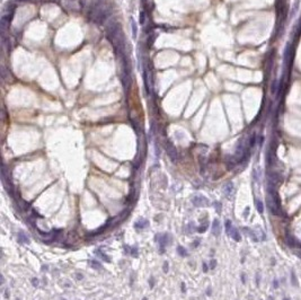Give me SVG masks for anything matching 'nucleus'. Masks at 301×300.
Here are the masks:
<instances>
[{
	"label": "nucleus",
	"mask_w": 301,
	"mask_h": 300,
	"mask_svg": "<svg viewBox=\"0 0 301 300\" xmlns=\"http://www.w3.org/2000/svg\"><path fill=\"white\" fill-rule=\"evenodd\" d=\"M89 265H90V267L95 269V270H99V269H102V265H101V264H99V263L95 260L89 261Z\"/></svg>",
	"instance_id": "nucleus-23"
},
{
	"label": "nucleus",
	"mask_w": 301,
	"mask_h": 300,
	"mask_svg": "<svg viewBox=\"0 0 301 300\" xmlns=\"http://www.w3.org/2000/svg\"><path fill=\"white\" fill-rule=\"evenodd\" d=\"M285 242L286 244L289 245L290 247H301V244L295 239L292 235H290V234H286V236H285Z\"/></svg>",
	"instance_id": "nucleus-10"
},
{
	"label": "nucleus",
	"mask_w": 301,
	"mask_h": 300,
	"mask_svg": "<svg viewBox=\"0 0 301 300\" xmlns=\"http://www.w3.org/2000/svg\"><path fill=\"white\" fill-rule=\"evenodd\" d=\"M216 260H211L210 262V269L211 270H213V269H216Z\"/></svg>",
	"instance_id": "nucleus-30"
},
{
	"label": "nucleus",
	"mask_w": 301,
	"mask_h": 300,
	"mask_svg": "<svg viewBox=\"0 0 301 300\" xmlns=\"http://www.w3.org/2000/svg\"><path fill=\"white\" fill-rule=\"evenodd\" d=\"M168 262H164V273H168Z\"/></svg>",
	"instance_id": "nucleus-31"
},
{
	"label": "nucleus",
	"mask_w": 301,
	"mask_h": 300,
	"mask_svg": "<svg viewBox=\"0 0 301 300\" xmlns=\"http://www.w3.org/2000/svg\"><path fill=\"white\" fill-rule=\"evenodd\" d=\"M32 285H33L34 288H37V287L40 285V281H39V279L33 277V279H32Z\"/></svg>",
	"instance_id": "nucleus-28"
},
{
	"label": "nucleus",
	"mask_w": 301,
	"mask_h": 300,
	"mask_svg": "<svg viewBox=\"0 0 301 300\" xmlns=\"http://www.w3.org/2000/svg\"><path fill=\"white\" fill-rule=\"evenodd\" d=\"M156 37H157V34H154V33H152V34H150L149 36H148L147 44H148V46H149V47H151V46H152L155 40H156Z\"/></svg>",
	"instance_id": "nucleus-22"
},
{
	"label": "nucleus",
	"mask_w": 301,
	"mask_h": 300,
	"mask_svg": "<svg viewBox=\"0 0 301 300\" xmlns=\"http://www.w3.org/2000/svg\"><path fill=\"white\" fill-rule=\"evenodd\" d=\"M150 76H149V69L148 67L143 68V85H144V89L147 91V94H150Z\"/></svg>",
	"instance_id": "nucleus-7"
},
{
	"label": "nucleus",
	"mask_w": 301,
	"mask_h": 300,
	"mask_svg": "<svg viewBox=\"0 0 301 300\" xmlns=\"http://www.w3.org/2000/svg\"><path fill=\"white\" fill-rule=\"evenodd\" d=\"M291 281H292V284L294 285V287H298V279L295 277L294 272L292 271L291 272Z\"/></svg>",
	"instance_id": "nucleus-26"
},
{
	"label": "nucleus",
	"mask_w": 301,
	"mask_h": 300,
	"mask_svg": "<svg viewBox=\"0 0 301 300\" xmlns=\"http://www.w3.org/2000/svg\"><path fill=\"white\" fill-rule=\"evenodd\" d=\"M241 280H243V283H245V282H246V279H245V275H244V274H243V275H241Z\"/></svg>",
	"instance_id": "nucleus-39"
},
{
	"label": "nucleus",
	"mask_w": 301,
	"mask_h": 300,
	"mask_svg": "<svg viewBox=\"0 0 301 300\" xmlns=\"http://www.w3.org/2000/svg\"><path fill=\"white\" fill-rule=\"evenodd\" d=\"M230 237L232 238L233 240H236V242H240V240H241V236H240V234H239L238 229H237V228H235V227L231 229Z\"/></svg>",
	"instance_id": "nucleus-15"
},
{
	"label": "nucleus",
	"mask_w": 301,
	"mask_h": 300,
	"mask_svg": "<svg viewBox=\"0 0 301 300\" xmlns=\"http://www.w3.org/2000/svg\"><path fill=\"white\" fill-rule=\"evenodd\" d=\"M18 202V205H19V208L23 210V211H27V209L29 208V204L27 202H25L23 199H19L17 201Z\"/></svg>",
	"instance_id": "nucleus-19"
},
{
	"label": "nucleus",
	"mask_w": 301,
	"mask_h": 300,
	"mask_svg": "<svg viewBox=\"0 0 301 300\" xmlns=\"http://www.w3.org/2000/svg\"><path fill=\"white\" fill-rule=\"evenodd\" d=\"M208 227H209V222H208V221H205V222H203L201 226H199L198 228H196V231L200 232V234L205 232L206 231V229H208Z\"/></svg>",
	"instance_id": "nucleus-21"
},
{
	"label": "nucleus",
	"mask_w": 301,
	"mask_h": 300,
	"mask_svg": "<svg viewBox=\"0 0 301 300\" xmlns=\"http://www.w3.org/2000/svg\"><path fill=\"white\" fill-rule=\"evenodd\" d=\"M148 226H149V221L146 219H140L136 222H134V228H136V229H144Z\"/></svg>",
	"instance_id": "nucleus-14"
},
{
	"label": "nucleus",
	"mask_w": 301,
	"mask_h": 300,
	"mask_svg": "<svg viewBox=\"0 0 301 300\" xmlns=\"http://www.w3.org/2000/svg\"><path fill=\"white\" fill-rule=\"evenodd\" d=\"M155 240L159 244L160 253H164L166 246L169 243H171V237L169 236V234H167V232H165V234H158V235H156Z\"/></svg>",
	"instance_id": "nucleus-3"
},
{
	"label": "nucleus",
	"mask_w": 301,
	"mask_h": 300,
	"mask_svg": "<svg viewBox=\"0 0 301 300\" xmlns=\"http://www.w3.org/2000/svg\"><path fill=\"white\" fill-rule=\"evenodd\" d=\"M268 300H274V299H273L272 297H270V298H268Z\"/></svg>",
	"instance_id": "nucleus-40"
},
{
	"label": "nucleus",
	"mask_w": 301,
	"mask_h": 300,
	"mask_svg": "<svg viewBox=\"0 0 301 300\" xmlns=\"http://www.w3.org/2000/svg\"><path fill=\"white\" fill-rule=\"evenodd\" d=\"M95 253H96L97 256H99L103 261H105V262H111V258H109L107 255H106V253H104V252H103L102 248L96 249V252H95Z\"/></svg>",
	"instance_id": "nucleus-16"
},
{
	"label": "nucleus",
	"mask_w": 301,
	"mask_h": 300,
	"mask_svg": "<svg viewBox=\"0 0 301 300\" xmlns=\"http://www.w3.org/2000/svg\"><path fill=\"white\" fill-rule=\"evenodd\" d=\"M17 240H18V243L19 244H29L31 243V240H29V238H28V236L25 234V232H23V231H19L18 232V235H17Z\"/></svg>",
	"instance_id": "nucleus-11"
},
{
	"label": "nucleus",
	"mask_w": 301,
	"mask_h": 300,
	"mask_svg": "<svg viewBox=\"0 0 301 300\" xmlns=\"http://www.w3.org/2000/svg\"><path fill=\"white\" fill-rule=\"evenodd\" d=\"M182 290H183V292H186V289H185V283H184V282H182Z\"/></svg>",
	"instance_id": "nucleus-36"
},
{
	"label": "nucleus",
	"mask_w": 301,
	"mask_h": 300,
	"mask_svg": "<svg viewBox=\"0 0 301 300\" xmlns=\"http://www.w3.org/2000/svg\"><path fill=\"white\" fill-rule=\"evenodd\" d=\"M213 205H214V208H216V211H218V213H220V212H221V203H220V202H216Z\"/></svg>",
	"instance_id": "nucleus-29"
},
{
	"label": "nucleus",
	"mask_w": 301,
	"mask_h": 300,
	"mask_svg": "<svg viewBox=\"0 0 301 300\" xmlns=\"http://www.w3.org/2000/svg\"><path fill=\"white\" fill-rule=\"evenodd\" d=\"M261 176H262L261 168H259V167L254 168V170H253V180H254V182H256L257 184H259V182H261Z\"/></svg>",
	"instance_id": "nucleus-12"
},
{
	"label": "nucleus",
	"mask_w": 301,
	"mask_h": 300,
	"mask_svg": "<svg viewBox=\"0 0 301 300\" xmlns=\"http://www.w3.org/2000/svg\"><path fill=\"white\" fill-rule=\"evenodd\" d=\"M232 223L230 220H226V232H227L228 236H230V232H231V229H232Z\"/></svg>",
	"instance_id": "nucleus-24"
},
{
	"label": "nucleus",
	"mask_w": 301,
	"mask_h": 300,
	"mask_svg": "<svg viewBox=\"0 0 301 300\" xmlns=\"http://www.w3.org/2000/svg\"><path fill=\"white\" fill-rule=\"evenodd\" d=\"M248 213H249V208H246V211L244 212V217H247Z\"/></svg>",
	"instance_id": "nucleus-35"
},
{
	"label": "nucleus",
	"mask_w": 301,
	"mask_h": 300,
	"mask_svg": "<svg viewBox=\"0 0 301 300\" xmlns=\"http://www.w3.org/2000/svg\"><path fill=\"white\" fill-rule=\"evenodd\" d=\"M255 143H256V134H253V136H250V139H249V148H253L254 146H255Z\"/></svg>",
	"instance_id": "nucleus-27"
},
{
	"label": "nucleus",
	"mask_w": 301,
	"mask_h": 300,
	"mask_svg": "<svg viewBox=\"0 0 301 300\" xmlns=\"http://www.w3.org/2000/svg\"><path fill=\"white\" fill-rule=\"evenodd\" d=\"M142 300H148V298H146V297H144V298H143Z\"/></svg>",
	"instance_id": "nucleus-41"
},
{
	"label": "nucleus",
	"mask_w": 301,
	"mask_h": 300,
	"mask_svg": "<svg viewBox=\"0 0 301 300\" xmlns=\"http://www.w3.org/2000/svg\"><path fill=\"white\" fill-rule=\"evenodd\" d=\"M266 203H267V207H268V209H270V211H271V213H272V215H281V212H280L281 209L278 207V204H276V202L274 201V199H273V196L271 195V194H268V195H267Z\"/></svg>",
	"instance_id": "nucleus-5"
},
{
	"label": "nucleus",
	"mask_w": 301,
	"mask_h": 300,
	"mask_svg": "<svg viewBox=\"0 0 301 300\" xmlns=\"http://www.w3.org/2000/svg\"><path fill=\"white\" fill-rule=\"evenodd\" d=\"M124 249H125V252H128V253H129L131 256H133V257L138 256V254H139V249H138V247H136V246L131 247L129 245H125Z\"/></svg>",
	"instance_id": "nucleus-13"
},
{
	"label": "nucleus",
	"mask_w": 301,
	"mask_h": 300,
	"mask_svg": "<svg viewBox=\"0 0 301 300\" xmlns=\"http://www.w3.org/2000/svg\"><path fill=\"white\" fill-rule=\"evenodd\" d=\"M267 180H268V184H270V185L275 186L276 184L280 183L281 177H280V175H278V173H270V174L267 175Z\"/></svg>",
	"instance_id": "nucleus-9"
},
{
	"label": "nucleus",
	"mask_w": 301,
	"mask_h": 300,
	"mask_svg": "<svg viewBox=\"0 0 301 300\" xmlns=\"http://www.w3.org/2000/svg\"><path fill=\"white\" fill-rule=\"evenodd\" d=\"M192 203L193 205L198 207V208H205V207H209L210 205V201L209 199L205 198L204 195L202 194H196L192 198Z\"/></svg>",
	"instance_id": "nucleus-4"
},
{
	"label": "nucleus",
	"mask_w": 301,
	"mask_h": 300,
	"mask_svg": "<svg viewBox=\"0 0 301 300\" xmlns=\"http://www.w3.org/2000/svg\"><path fill=\"white\" fill-rule=\"evenodd\" d=\"M206 294H209V296H211V289L209 288L208 290H206Z\"/></svg>",
	"instance_id": "nucleus-38"
},
{
	"label": "nucleus",
	"mask_w": 301,
	"mask_h": 300,
	"mask_svg": "<svg viewBox=\"0 0 301 300\" xmlns=\"http://www.w3.org/2000/svg\"><path fill=\"white\" fill-rule=\"evenodd\" d=\"M131 26H132V37L136 39L138 36V26H136V20L133 18H131Z\"/></svg>",
	"instance_id": "nucleus-17"
},
{
	"label": "nucleus",
	"mask_w": 301,
	"mask_h": 300,
	"mask_svg": "<svg viewBox=\"0 0 301 300\" xmlns=\"http://www.w3.org/2000/svg\"><path fill=\"white\" fill-rule=\"evenodd\" d=\"M199 244H200V239H196V240L193 243V246L194 247H198V245H199Z\"/></svg>",
	"instance_id": "nucleus-34"
},
{
	"label": "nucleus",
	"mask_w": 301,
	"mask_h": 300,
	"mask_svg": "<svg viewBox=\"0 0 301 300\" xmlns=\"http://www.w3.org/2000/svg\"><path fill=\"white\" fill-rule=\"evenodd\" d=\"M149 285H150V288L152 289L154 288V285H155V280H154V277H151L150 279H149Z\"/></svg>",
	"instance_id": "nucleus-32"
},
{
	"label": "nucleus",
	"mask_w": 301,
	"mask_h": 300,
	"mask_svg": "<svg viewBox=\"0 0 301 300\" xmlns=\"http://www.w3.org/2000/svg\"><path fill=\"white\" fill-rule=\"evenodd\" d=\"M165 148H166V153L168 155L169 159L171 160V163L176 164L177 160H178V153H177V149L175 147V145L171 141L167 140L165 143Z\"/></svg>",
	"instance_id": "nucleus-2"
},
{
	"label": "nucleus",
	"mask_w": 301,
	"mask_h": 300,
	"mask_svg": "<svg viewBox=\"0 0 301 300\" xmlns=\"http://www.w3.org/2000/svg\"><path fill=\"white\" fill-rule=\"evenodd\" d=\"M177 253H178V255H181V256H183V257H186L188 255V253H187V250H186V248L185 247H183V246H177Z\"/></svg>",
	"instance_id": "nucleus-20"
},
{
	"label": "nucleus",
	"mask_w": 301,
	"mask_h": 300,
	"mask_svg": "<svg viewBox=\"0 0 301 300\" xmlns=\"http://www.w3.org/2000/svg\"><path fill=\"white\" fill-rule=\"evenodd\" d=\"M1 181H2L4 187L6 188L7 192L10 193L12 195V180H10L9 172L7 170L5 165H2V167H1Z\"/></svg>",
	"instance_id": "nucleus-1"
},
{
	"label": "nucleus",
	"mask_w": 301,
	"mask_h": 300,
	"mask_svg": "<svg viewBox=\"0 0 301 300\" xmlns=\"http://www.w3.org/2000/svg\"><path fill=\"white\" fill-rule=\"evenodd\" d=\"M255 205H256V209H257V211L259 212V213H263L264 212V204H263V202H262L261 200H258V199H256L255 200Z\"/></svg>",
	"instance_id": "nucleus-18"
},
{
	"label": "nucleus",
	"mask_w": 301,
	"mask_h": 300,
	"mask_svg": "<svg viewBox=\"0 0 301 300\" xmlns=\"http://www.w3.org/2000/svg\"><path fill=\"white\" fill-rule=\"evenodd\" d=\"M211 231H212V235L216 236V237L220 236V234H221V223H220L219 219H214V220H213Z\"/></svg>",
	"instance_id": "nucleus-8"
},
{
	"label": "nucleus",
	"mask_w": 301,
	"mask_h": 300,
	"mask_svg": "<svg viewBox=\"0 0 301 300\" xmlns=\"http://www.w3.org/2000/svg\"><path fill=\"white\" fill-rule=\"evenodd\" d=\"M222 192L223 195L228 199V200H232L235 196V186H233L232 182H228L226 183L223 187H222Z\"/></svg>",
	"instance_id": "nucleus-6"
},
{
	"label": "nucleus",
	"mask_w": 301,
	"mask_h": 300,
	"mask_svg": "<svg viewBox=\"0 0 301 300\" xmlns=\"http://www.w3.org/2000/svg\"><path fill=\"white\" fill-rule=\"evenodd\" d=\"M202 266H203V272H204V273H206V272H208V270H209V266H208V264H206L205 262H203Z\"/></svg>",
	"instance_id": "nucleus-33"
},
{
	"label": "nucleus",
	"mask_w": 301,
	"mask_h": 300,
	"mask_svg": "<svg viewBox=\"0 0 301 300\" xmlns=\"http://www.w3.org/2000/svg\"><path fill=\"white\" fill-rule=\"evenodd\" d=\"M278 282L276 280H274V288H278Z\"/></svg>",
	"instance_id": "nucleus-37"
},
{
	"label": "nucleus",
	"mask_w": 301,
	"mask_h": 300,
	"mask_svg": "<svg viewBox=\"0 0 301 300\" xmlns=\"http://www.w3.org/2000/svg\"><path fill=\"white\" fill-rule=\"evenodd\" d=\"M146 20H147V14H146V12L142 10V12H140V24H141V25H144Z\"/></svg>",
	"instance_id": "nucleus-25"
}]
</instances>
